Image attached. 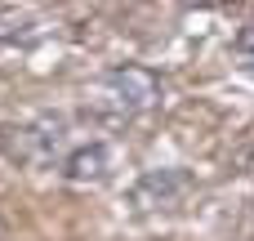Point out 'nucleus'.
Returning <instances> with one entry per match:
<instances>
[{
  "label": "nucleus",
  "mask_w": 254,
  "mask_h": 241,
  "mask_svg": "<svg viewBox=\"0 0 254 241\" xmlns=\"http://www.w3.org/2000/svg\"><path fill=\"white\" fill-rule=\"evenodd\" d=\"M156 98H161V80H156V72L134 67V63L112 67V72L94 85V103H98L103 112H112V116H134V112H147Z\"/></svg>",
  "instance_id": "nucleus-1"
},
{
  "label": "nucleus",
  "mask_w": 254,
  "mask_h": 241,
  "mask_svg": "<svg viewBox=\"0 0 254 241\" xmlns=\"http://www.w3.org/2000/svg\"><path fill=\"white\" fill-rule=\"evenodd\" d=\"M237 63H241V72L254 80V22L237 36Z\"/></svg>",
  "instance_id": "nucleus-4"
},
{
  "label": "nucleus",
  "mask_w": 254,
  "mask_h": 241,
  "mask_svg": "<svg viewBox=\"0 0 254 241\" xmlns=\"http://www.w3.org/2000/svg\"><path fill=\"white\" fill-rule=\"evenodd\" d=\"M9 139V157L18 161H45L49 152H58L63 143V121H45V125H22V130H4Z\"/></svg>",
  "instance_id": "nucleus-2"
},
{
  "label": "nucleus",
  "mask_w": 254,
  "mask_h": 241,
  "mask_svg": "<svg viewBox=\"0 0 254 241\" xmlns=\"http://www.w3.org/2000/svg\"><path fill=\"white\" fill-rule=\"evenodd\" d=\"M107 170H112V152L103 143H85V148L67 152V161H63V174L71 183H103Z\"/></svg>",
  "instance_id": "nucleus-3"
},
{
  "label": "nucleus",
  "mask_w": 254,
  "mask_h": 241,
  "mask_svg": "<svg viewBox=\"0 0 254 241\" xmlns=\"http://www.w3.org/2000/svg\"><path fill=\"white\" fill-rule=\"evenodd\" d=\"M0 241H4V219H0Z\"/></svg>",
  "instance_id": "nucleus-5"
}]
</instances>
